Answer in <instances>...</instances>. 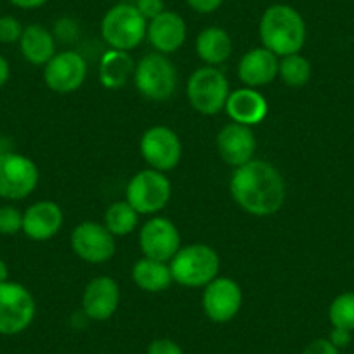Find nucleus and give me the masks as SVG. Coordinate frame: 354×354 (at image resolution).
<instances>
[{"mask_svg":"<svg viewBox=\"0 0 354 354\" xmlns=\"http://www.w3.org/2000/svg\"><path fill=\"white\" fill-rule=\"evenodd\" d=\"M230 192L240 209L257 217L277 214L287 198L283 176L266 160H250L234 169Z\"/></svg>","mask_w":354,"mask_h":354,"instance_id":"f257e3e1","label":"nucleus"},{"mask_svg":"<svg viewBox=\"0 0 354 354\" xmlns=\"http://www.w3.org/2000/svg\"><path fill=\"white\" fill-rule=\"evenodd\" d=\"M262 47L278 57L301 53L306 42V23L301 12L288 4H273L259 23Z\"/></svg>","mask_w":354,"mask_h":354,"instance_id":"f03ea898","label":"nucleus"},{"mask_svg":"<svg viewBox=\"0 0 354 354\" xmlns=\"http://www.w3.org/2000/svg\"><path fill=\"white\" fill-rule=\"evenodd\" d=\"M172 280L183 287L200 288L217 278L221 270L219 254L205 243H193L181 247L170 259Z\"/></svg>","mask_w":354,"mask_h":354,"instance_id":"7ed1b4c3","label":"nucleus"},{"mask_svg":"<svg viewBox=\"0 0 354 354\" xmlns=\"http://www.w3.org/2000/svg\"><path fill=\"white\" fill-rule=\"evenodd\" d=\"M148 19L134 4H117L108 9L101 21V37L117 50H132L146 39Z\"/></svg>","mask_w":354,"mask_h":354,"instance_id":"20e7f679","label":"nucleus"},{"mask_svg":"<svg viewBox=\"0 0 354 354\" xmlns=\"http://www.w3.org/2000/svg\"><path fill=\"white\" fill-rule=\"evenodd\" d=\"M170 195H172V185L165 177V172L145 169L131 177L125 189V202L139 216H151L165 209Z\"/></svg>","mask_w":354,"mask_h":354,"instance_id":"39448f33","label":"nucleus"},{"mask_svg":"<svg viewBox=\"0 0 354 354\" xmlns=\"http://www.w3.org/2000/svg\"><path fill=\"white\" fill-rule=\"evenodd\" d=\"M230 93V82L216 66L198 68L186 84L189 104L202 115H216L224 110Z\"/></svg>","mask_w":354,"mask_h":354,"instance_id":"423d86ee","label":"nucleus"},{"mask_svg":"<svg viewBox=\"0 0 354 354\" xmlns=\"http://www.w3.org/2000/svg\"><path fill=\"white\" fill-rule=\"evenodd\" d=\"M134 82L146 100L167 101L176 93V66L165 54L149 53L142 56L136 66Z\"/></svg>","mask_w":354,"mask_h":354,"instance_id":"0eeeda50","label":"nucleus"},{"mask_svg":"<svg viewBox=\"0 0 354 354\" xmlns=\"http://www.w3.org/2000/svg\"><path fill=\"white\" fill-rule=\"evenodd\" d=\"M37 304L32 292L18 281L0 283V335H18L33 323Z\"/></svg>","mask_w":354,"mask_h":354,"instance_id":"6e6552de","label":"nucleus"},{"mask_svg":"<svg viewBox=\"0 0 354 354\" xmlns=\"http://www.w3.org/2000/svg\"><path fill=\"white\" fill-rule=\"evenodd\" d=\"M39 179V167L32 158L15 151L0 153V198H26L35 192Z\"/></svg>","mask_w":354,"mask_h":354,"instance_id":"1a4fd4ad","label":"nucleus"},{"mask_svg":"<svg viewBox=\"0 0 354 354\" xmlns=\"http://www.w3.org/2000/svg\"><path fill=\"white\" fill-rule=\"evenodd\" d=\"M139 149H141L142 158L148 163L149 169L160 170V172L176 169L177 163L181 162V139L172 129L165 127V125L149 127L142 134Z\"/></svg>","mask_w":354,"mask_h":354,"instance_id":"9d476101","label":"nucleus"},{"mask_svg":"<svg viewBox=\"0 0 354 354\" xmlns=\"http://www.w3.org/2000/svg\"><path fill=\"white\" fill-rule=\"evenodd\" d=\"M71 248L88 264H104L115 255V236L104 224L85 221L75 226L70 238Z\"/></svg>","mask_w":354,"mask_h":354,"instance_id":"9b49d317","label":"nucleus"},{"mask_svg":"<svg viewBox=\"0 0 354 354\" xmlns=\"http://www.w3.org/2000/svg\"><path fill=\"white\" fill-rule=\"evenodd\" d=\"M139 247L145 257L170 262L181 248V234L176 224L167 217H151L139 231Z\"/></svg>","mask_w":354,"mask_h":354,"instance_id":"f8f14e48","label":"nucleus"},{"mask_svg":"<svg viewBox=\"0 0 354 354\" xmlns=\"http://www.w3.org/2000/svg\"><path fill=\"white\" fill-rule=\"evenodd\" d=\"M87 78V63L77 50L56 53L44 66V82L57 94L75 93Z\"/></svg>","mask_w":354,"mask_h":354,"instance_id":"ddd939ff","label":"nucleus"},{"mask_svg":"<svg viewBox=\"0 0 354 354\" xmlns=\"http://www.w3.org/2000/svg\"><path fill=\"white\" fill-rule=\"evenodd\" d=\"M243 292L240 285L226 277H217L205 285L202 297L203 311L214 323H227L240 313Z\"/></svg>","mask_w":354,"mask_h":354,"instance_id":"4468645a","label":"nucleus"},{"mask_svg":"<svg viewBox=\"0 0 354 354\" xmlns=\"http://www.w3.org/2000/svg\"><path fill=\"white\" fill-rule=\"evenodd\" d=\"M216 145L217 153L223 158V162L238 169V167L254 160L255 149H257V139H255L252 127L231 122V124L224 125L221 129L219 134H217Z\"/></svg>","mask_w":354,"mask_h":354,"instance_id":"2eb2a0df","label":"nucleus"},{"mask_svg":"<svg viewBox=\"0 0 354 354\" xmlns=\"http://www.w3.org/2000/svg\"><path fill=\"white\" fill-rule=\"evenodd\" d=\"M120 304V287L110 277L91 280L82 294V311L88 319L106 322L117 313Z\"/></svg>","mask_w":354,"mask_h":354,"instance_id":"dca6fc26","label":"nucleus"},{"mask_svg":"<svg viewBox=\"0 0 354 354\" xmlns=\"http://www.w3.org/2000/svg\"><path fill=\"white\" fill-rule=\"evenodd\" d=\"M188 35L186 21L174 11H163L148 21L146 39L160 54H172L183 47Z\"/></svg>","mask_w":354,"mask_h":354,"instance_id":"f3484780","label":"nucleus"},{"mask_svg":"<svg viewBox=\"0 0 354 354\" xmlns=\"http://www.w3.org/2000/svg\"><path fill=\"white\" fill-rule=\"evenodd\" d=\"M63 226V210L56 202L40 200L23 214V233L35 241H46L56 236Z\"/></svg>","mask_w":354,"mask_h":354,"instance_id":"a211bd4d","label":"nucleus"},{"mask_svg":"<svg viewBox=\"0 0 354 354\" xmlns=\"http://www.w3.org/2000/svg\"><path fill=\"white\" fill-rule=\"evenodd\" d=\"M278 66L280 59L277 54L266 47H255L241 56L238 63V78L243 82L245 87H262L278 77Z\"/></svg>","mask_w":354,"mask_h":354,"instance_id":"6ab92c4d","label":"nucleus"},{"mask_svg":"<svg viewBox=\"0 0 354 354\" xmlns=\"http://www.w3.org/2000/svg\"><path fill=\"white\" fill-rule=\"evenodd\" d=\"M224 110L233 122L252 127V125L261 124L266 118L268 101L255 88L241 87L230 93Z\"/></svg>","mask_w":354,"mask_h":354,"instance_id":"aec40b11","label":"nucleus"},{"mask_svg":"<svg viewBox=\"0 0 354 354\" xmlns=\"http://www.w3.org/2000/svg\"><path fill=\"white\" fill-rule=\"evenodd\" d=\"M18 44L23 57L35 66H46L56 54V39L53 32L37 23L25 26Z\"/></svg>","mask_w":354,"mask_h":354,"instance_id":"412c9836","label":"nucleus"},{"mask_svg":"<svg viewBox=\"0 0 354 354\" xmlns=\"http://www.w3.org/2000/svg\"><path fill=\"white\" fill-rule=\"evenodd\" d=\"M195 49L203 63L209 66H217L230 59L231 53H233V39L224 28L209 26L198 33Z\"/></svg>","mask_w":354,"mask_h":354,"instance_id":"4be33fe9","label":"nucleus"},{"mask_svg":"<svg viewBox=\"0 0 354 354\" xmlns=\"http://www.w3.org/2000/svg\"><path fill=\"white\" fill-rule=\"evenodd\" d=\"M136 71V63L127 50L110 49L100 63V80L110 91L124 87Z\"/></svg>","mask_w":354,"mask_h":354,"instance_id":"5701e85b","label":"nucleus"},{"mask_svg":"<svg viewBox=\"0 0 354 354\" xmlns=\"http://www.w3.org/2000/svg\"><path fill=\"white\" fill-rule=\"evenodd\" d=\"M132 280L142 292L158 294L172 285V273L167 262L142 257L132 268Z\"/></svg>","mask_w":354,"mask_h":354,"instance_id":"b1692460","label":"nucleus"},{"mask_svg":"<svg viewBox=\"0 0 354 354\" xmlns=\"http://www.w3.org/2000/svg\"><path fill=\"white\" fill-rule=\"evenodd\" d=\"M139 214L127 202H115L104 212V226L113 236H127L136 230Z\"/></svg>","mask_w":354,"mask_h":354,"instance_id":"393cba45","label":"nucleus"},{"mask_svg":"<svg viewBox=\"0 0 354 354\" xmlns=\"http://www.w3.org/2000/svg\"><path fill=\"white\" fill-rule=\"evenodd\" d=\"M278 75L290 87H302L311 78V63L301 54H290L280 59Z\"/></svg>","mask_w":354,"mask_h":354,"instance_id":"a878e982","label":"nucleus"},{"mask_svg":"<svg viewBox=\"0 0 354 354\" xmlns=\"http://www.w3.org/2000/svg\"><path fill=\"white\" fill-rule=\"evenodd\" d=\"M328 318L333 328H342L347 332L354 330V292L337 295L328 308Z\"/></svg>","mask_w":354,"mask_h":354,"instance_id":"bb28decb","label":"nucleus"},{"mask_svg":"<svg viewBox=\"0 0 354 354\" xmlns=\"http://www.w3.org/2000/svg\"><path fill=\"white\" fill-rule=\"evenodd\" d=\"M19 231H23V212L12 205L0 207V234L12 236Z\"/></svg>","mask_w":354,"mask_h":354,"instance_id":"cd10ccee","label":"nucleus"},{"mask_svg":"<svg viewBox=\"0 0 354 354\" xmlns=\"http://www.w3.org/2000/svg\"><path fill=\"white\" fill-rule=\"evenodd\" d=\"M25 26L15 16H0V44L19 42Z\"/></svg>","mask_w":354,"mask_h":354,"instance_id":"c85d7f7f","label":"nucleus"},{"mask_svg":"<svg viewBox=\"0 0 354 354\" xmlns=\"http://www.w3.org/2000/svg\"><path fill=\"white\" fill-rule=\"evenodd\" d=\"M146 354H185L181 346L170 339H155L149 342Z\"/></svg>","mask_w":354,"mask_h":354,"instance_id":"c756f323","label":"nucleus"},{"mask_svg":"<svg viewBox=\"0 0 354 354\" xmlns=\"http://www.w3.org/2000/svg\"><path fill=\"white\" fill-rule=\"evenodd\" d=\"M77 33H78L77 23L70 18H63L56 21L53 35L54 39H59V40H75Z\"/></svg>","mask_w":354,"mask_h":354,"instance_id":"7c9ffc66","label":"nucleus"},{"mask_svg":"<svg viewBox=\"0 0 354 354\" xmlns=\"http://www.w3.org/2000/svg\"><path fill=\"white\" fill-rule=\"evenodd\" d=\"M136 8L138 11L145 16L146 19H153L156 18L158 15H162L165 11V4H163V0H138L136 2Z\"/></svg>","mask_w":354,"mask_h":354,"instance_id":"2f4dec72","label":"nucleus"},{"mask_svg":"<svg viewBox=\"0 0 354 354\" xmlns=\"http://www.w3.org/2000/svg\"><path fill=\"white\" fill-rule=\"evenodd\" d=\"M302 354H339V349L330 342V339H316L306 346Z\"/></svg>","mask_w":354,"mask_h":354,"instance_id":"473e14b6","label":"nucleus"},{"mask_svg":"<svg viewBox=\"0 0 354 354\" xmlns=\"http://www.w3.org/2000/svg\"><path fill=\"white\" fill-rule=\"evenodd\" d=\"M224 0H186V4L200 15H210L223 6Z\"/></svg>","mask_w":354,"mask_h":354,"instance_id":"72a5a7b5","label":"nucleus"},{"mask_svg":"<svg viewBox=\"0 0 354 354\" xmlns=\"http://www.w3.org/2000/svg\"><path fill=\"white\" fill-rule=\"evenodd\" d=\"M330 342H332L337 349L346 347L347 344L351 342V332H347V330H342V328H333L332 333H330Z\"/></svg>","mask_w":354,"mask_h":354,"instance_id":"f704fd0d","label":"nucleus"},{"mask_svg":"<svg viewBox=\"0 0 354 354\" xmlns=\"http://www.w3.org/2000/svg\"><path fill=\"white\" fill-rule=\"evenodd\" d=\"M15 8L25 9V11H30V9H39L42 8L44 4H47L49 0H9Z\"/></svg>","mask_w":354,"mask_h":354,"instance_id":"c9c22d12","label":"nucleus"},{"mask_svg":"<svg viewBox=\"0 0 354 354\" xmlns=\"http://www.w3.org/2000/svg\"><path fill=\"white\" fill-rule=\"evenodd\" d=\"M11 77V68H9L8 59L0 54V87H4Z\"/></svg>","mask_w":354,"mask_h":354,"instance_id":"e433bc0d","label":"nucleus"},{"mask_svg":"<svg viewBox=\"0 0 354 354\" xmlns=\"http://www.w3.org/2000/svg\"><path fill=\"white\" fill-rule=\"evenodd\" d=\"M9 280V268L6 264V261L0 257V283H4V281Z\"/></svg>","mask_w":354,"mask_h":354,"instance_id":"4c0bfd02","label":"nucleus"},{"mask_svg":"<svg viewBox=\"0 0 354 354\" xmlns=\"http://www.w3.org/2000/svg\"><path fill=\"white\" fill-rule=\"evenodd\" d=\"M4 151H8V149L4 148V141H2V138H0V153H4Z\"/></svg>","mask_w":354,"mask_h":354,"instance_id":"58836bf2","label":"nucleus"},{"mask_svg":"<svg viewBox=\"0 0 354 354\" xmlns=\"http://www.w3.org/2000/svg\"><path fill=\"white\" fill-rule=\"evenodd\" d=\"M100 354H104V353H100Z\"/></svg>","mask_w":354,"mask_h":354,"instance_id":"ea45409f","label":"nucleus"}]
</instances>
